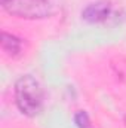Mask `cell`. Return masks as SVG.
<instances>
[{"mask_svg": "<svg viewBox=\"0 0 126 128\" xmlns=\"http://www.w3.org/2000/svg\"><path fill=\"white\" fill-rule=\"evenodd\" d=\"M111 12V4L107 3V2H96L89 4L83 12H82V16L89 21V22H101V21H105L108 18Z\"/></svg>", "mask_w": 126, "mask_h": 128, "instance_id": "3957f363", "label": "cell"}, {"mask_svg": "<svg viewBox=\"0 0 126 128\" xmlns=\"http://www.w3.org/2000/svg\"><path fill=\"white\" fill-rule=\"evenodd\" d=\"M43 90L31 74L21 76L15 84V101L21 113L36 116L43 107Z\"/></svg>", "mask_w": 126, "mask_h": 128, "instance_id": "6da1fadb", "label": "cell"}, {"mask_svg": "<svg viewBox=\"0 0 126 128\" xmlns=\"http://www.w3.org/2000/svg\"><path fill=\"white\" fill-rule=\"evenodd\" d=\"M3 8L19 18H48L55 14L58 0H3Z\"/></svg>", "mask_w": 126, "mask_h": 128, "instance_id": "7a4b0ae2", "label": "cell"}, {"mask_svg": "<svg viewBox=\"0 0 126 128\" xmlns=\"http://www.w3.org/2000/svg\"><path fill=\"white\" fill-rule=\"evenodd\" d=\"M1 48L4 52H7L10 55H16L21 51V40L12 34L3 33L1 34Z\"/></svg>", "mask_w": 126, "mask_h": 128, "instance_id": "277c9868", "label": "cell"}]
</instances>
